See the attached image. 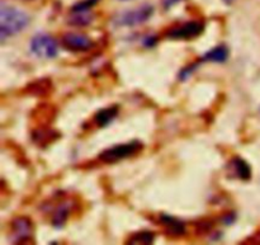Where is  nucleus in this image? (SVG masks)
I'll list each match as a JSON object with an SVG mask.
<instances>
[{"mask_svg": "<svg viewBox=\"0 0 260 245\" xmlns=\"http://www.w3.org/2000/svg\"><path fill=\"white\" fill-rule=\"evenodd\" d=\"M223 3H225V4H228V5H230V4H233L234 2H235V0H222Z\"/></svg>", "mask_w": 260, "mask_h": 245, "instance_id": "nucleus-21", "label": "nucleus"}, {"mask_svg": "<svg viewBox=\"0 0 260 245\" xmlns=\"http://www.w3.org/2000/svg\"><path fill=\"white\" fill-rule=\"evenodd\" d=\"M235 219H236L235 218V213L230 212V213H228V215H226V216H223L222 221L226 224V225H231V224H233L234 221H235Z\"/></svg>", "mask_w": 260, "mask_h": 245, "instance_id": "nucleus-18", "label": "nucleus"}, {"mask_svg": "<svg viewBox=\"0 0 260 245\" xmlns=\"http://www.w3.org/2000/svg\"><path fill=\"white\" fill-rule=\"evenodd\" d=\"M27 13L18 8L2 3L0 7V38L4 42L8 37L18 35L29 24Z\"/></svg>", "mask_w": 260, "mask_h": 245, "instance_id": "nucleus-1", "label": "nucleus"}, {"mask_svg": "<svg viewBox=\"0 0 260 245\" xmlns=\"http://www.w3.org/2000/svg\"><path fill=\"white\" fill-rule=\"evenodd\" d=\"M152 14H154V7L150 4H144L118 14L113 19V23L118 27H135L146 23Z\"/></svg>", "mask_w": 260, "mask_h": 245, "instance_id": "nucleus-3", "label": "nucleus"}, {"mask_svg": "<svg viewBox=\"0 0 260 245\" xmlns=\"http://www.w3.org/2000/svg\"><path fill=\"white\" fill-rule=\"evenodd\" d=\"M61 45L63 48L73 52H86L94 46L93 40L84 33L68 32L61 37Z\"/></svg>", "mask_w": 260, "mask_h": 245, "instance_id": "nucleus-7", "label": "nucleus"}, {"mask_svg": "<svg viewBox=\"0 0 260 245\" xmlns=\"http://www.w3.org/2000/svg\"><path fill=\"white\" fill-rule=\"evenodd\" d=\"M142 149H144V144L139 140H134V141L127 142V144L114 145V146L103 150L99 154L98 159L102 163H106V164H112V163H118L121 160L135 157Z\"/></svg>", "mask_w": 260, "mask_h": 245, "instance_id": "nucleus-2", "label": "nucleus"}, {"mask_svg": "<svg viewBox=\"0 0 260 245\" xmlns=\"http://www.w3.org/2000/svg\"><path fill=\"white\" fill-rule=\"evenodd\" d=\"M228 172L230 174V177L236 178V179H240L243 182L246 180H250L251 178V168L250 165L246 163V160H244L243 158L235 157L229 162L228 164Z\"/></svg>", "mask_w": 260, "mask_h": 245, "instance_id": "nucleus-9", "label": "nucleus"}, {"mask_svg": "<svg viewBox=\"0 0 260 245\" xmlns=\"http://www.w3.org/2000/svg\"><path fill=\"white\" fill-rule=\"evenodd\" d=\"M200 64H201V63H200V61H198V63L190 64V65L187 66V68L182 69V70H180V73H179V75H178V78H179V80H182V81L187 80V79L189 78V76L192 75L193 73H194L196 69H197L198 66H200Z\"/></svg>", "mask_w": 260, "mask_h": 245, "instance_id": "nucleus-17", "label": "nucleus"}, {"mask_svg": "<svg viewBox=\"0 0 260 245\" xmlns=\"http://www.w3.org/2000/svg\"><path fill=\"white\" fill-rule=\"evenodd\" d=\"M30 88V94H35V96H45L48 94L52 89V84L48 81V79H42V80H38L36 83H33L32 85H29Z\"/></svg>", "mask_w": 260, "mask_h": 245, "instance_id": "nucleus-16", "label": "nucleus"}, {"mask_svg": "<svg viewBox=\"0 0 260 245\" xmlns=\"http://www.w3.org/2000/svg\"><path fill=\"white\" fill-rule=\"evenodd\" d=\"M119 2H128V0H119Z\"/></svg>", "mask_w": 260, "mask_h": 245, "instance_id": "nucleus-22", "label": "nucleus"}, {"mask_svg": "<svg viewBox=\"0 0 260 245\" xmlns=\"http://www.w3.org/2000/svg\"><path fill=\"white\" fill-rule=\"evenodd\" d=\"M58 136H60V135H58L55 130H51L48 129V127H40V129L35 130L32 134L33 141H35V144H37L38 146H45V145L55 141Z\"/></svg>", "mask_w": 260, "mask_h": 245, "instance_id": "nucleus-14", "label": "nucleus"}, {"mask_svg": "<svg viewBox=\"0 0 260 245\" xmlns=\"http://www.w3.org/2000/svg\"><path fill=\"white\" fill-rule=\"evenodd\" d=\"M160 223L165 228L168 235L173 236V238H179V236L185 235V233H187L185 224L183 221L178 220V219L173 218V216L162 215L160 218Z\"/></svg>", "mask_w": 260, "mask_h": 245, "instance_id": "nucleus-10", "label": "nucleus"}, {"mask_svg": "<svg viewBox=\"0 0 260 245\" xmlns=\"http://www.w3.org/2000/svg\"><path fill=\"white\" fill-rule=\"evenodd\" d=\"M29 50L35 56L40 58H55L58 53L57 42L52 36L47 33H37L30 38Z\"/></svg>", "mask_w": 260, "mask_h": 245, "instance_id": "nucleus-4", "label": "nucleus"}, {"mask_svg": "<svg viewBox=\"0 0 260 245\" xmlns=\"http://www.w3.org/2000/svg\"><path fill=\"white\" fill-rule=\"evenodd\" d=\"M155 240V234L151 231H139V233H135L134 235L129 236V239L127 240V244H145L149 245L152 244Z\"/></svg>", "mask_w": 260, "mask_h": 245, "instance_id": "nucleus-15", "label": "nucleus"}, {"mask_svg": "<svg viewBox=\"0 0 260 245\" xmlns=\"http://www.w3.org/2000/svg\"><path fill=\"white\" fill-rule=\"evenodd\" d=\"M117 116H118V107H107V108L99 109V111L94 114L93 122L98 127H107L116 119Z\"/></svg>", "mask_w": 260, "mask_h": 245, "instance_id": "nucleus-12", "label": "nucleus"}, {"mask_svg": "<svg viewBox=\"0 0 260 245\" xmlns=\"http://www.w3.org/2000/svg\"><path fill=\"white\" fill-rule=\"evenodd\" d=\"M179 0H162V5H164V8H167V9H169L172 5H174L175 3H178Z\"/></svg>", "mask_w": 260, "mask_h": 245, "instance_id": "nucleus-20", "label": "nucleus"}, {"mask_svg": "<svg viewBox=\"0 0 260 245\" xmlns=\"http://www.w3.org/2000/svg\"><path fill=\"white\" fill-rule=\"evenodd\" d=\"M229 55V48L225 45H218L216 47H213L212 50L208 51L207 53L202 56L200 58V63H215V64H223L228 61Z\"/></svg>", "mask_w": 260, "mask_h": 245, "instance_id": "nucleus-11", "label": "nucleus"}, {"mask_svg": "<svg viewBox=\"0 0 260 245\" xmlns=\"http://www.w3.org/2000/svg\"><path fill=\"white\" fill-rule=\"evenodd\" d=\"M157 42V38L155 37V36H150V37H146L145 38L144 43L145 46H147V47H152V46H155V43Z\"/></svg>", "mask_w": 260, "mask_h": 245, "instance_id": "nucleus-19", "label": "nucleus"}, {"mask_svg": "<svg viewBox=\"0 0 260 245\" xmlns=\"http://www.w3.org/2000/svg\"><path fill=\"white\" fill-rule=\"evenodd\" d=\"M75 202L73 200H63L53 208L52 218H51V224L53 228L61 229L65 226L66 221L70 218V213L73 212Z\"/></svg>", "mask_w": 260, "mask_h": 245, "instance_id": "nucleus-8", "label": "nucleus"}, {"mask_svg": "<svg viewBox=\"0 0 260 245\" xmlns=\"http://www.w3.org/2000/svg\"><path fill=\"white\" fill-rule=\"evenodd\" d=\"M33 224L32 220L24 216L15 218L10 223V240L13 244H24L32 240Z\"/></svg>", "mask_w": 260, "mask_h": 245, "instance_id": "nucleus-6", "label": "nucleus"}, {"mask_svg": "<svg viewBox=\"0 0 260 245\" xmlns=\"http://www.w3.org/2000/svg\"><path fill=\"white\" fill-rule=\"evenodd\" d=\"M94 19V14L91 10H76L71 9L70 15L68 17V23L74 27H86Z\"/></svg>", "mask_w": 260, "mask_h": 245, "instance_id": "nucleus-13", "label": "nucleus"}, {"mask_svg": "<svg viewBox=\"0 0 260 245\" xmlns=\"http://www.w3.org/2000/svg\"><path fill=\"white\" fill-rule=\"evenodd\" d=\"M205 30V24L202 22H197V20H192V22H187L184 24H179L177 27H173L165 33V37L168 40H175V41H189L193 38L201 36Z\"/></svg>", "mask_w": 260, "mask_h": 245, "instance_id": "nucleus-5", "label": "nucleus"}]
</instances>
